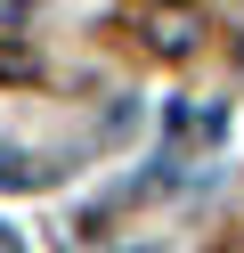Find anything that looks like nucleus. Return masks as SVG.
Instances as JSON below:
<instances>
[{
	"label": "nucleus",
	"instance_id": "f257e3e1",
	"mask_svg": "<svg viewBox=\"0 0 244 253\" xmlns=\"http://www.w3.org/2000/svg\"><path fill=\"white\" fill-rule=\"evenodd\" d=\"M0 188H33V164H25V155H8V147H0Z\"/></svg>",
	"mask_w": 244,
	"mask_h": 253
},
{
	"label": "nucleus",
	"instance_id": "f03ea898",
	"mask_svg": "<svg viewBox=\"0 0 244 253\" xmlns=\"http://www.w3.org/2000/svg\"><path fill=\"white\" fill-rule=\"evenodd\" d=\"M155 41H171V49H187V41H195V17H163V25H155Z\"/></svg>",
	"mask_w": 244,
	"mask_h": 253
},
{
	"label": "nucleus",
	"instance_id": "7ed1b4c3",
	"mask_svg": "<svg viewBox=\"0 0 244 253\" xmlns=\"http://www.w3.org/2000/svg\"><path fill=\"white\" fill-rule=\"evenodd\" d=\"M25 8H33V0H0V25H16V17H25Z\"/></svg>",
	"mask_w": 244,
	"mask_h": 253
}]
</instances>
